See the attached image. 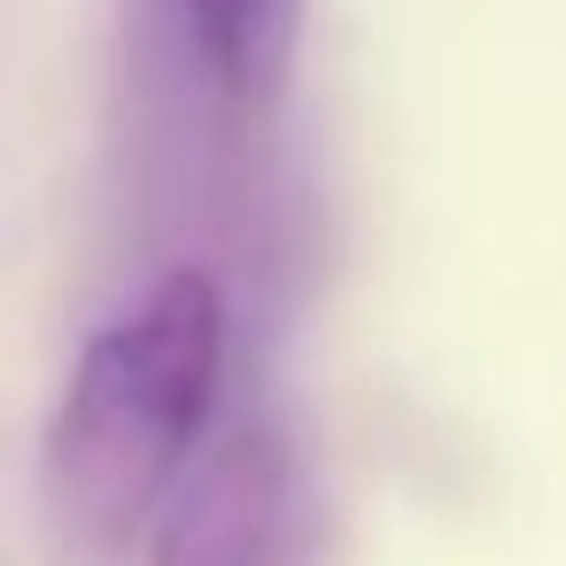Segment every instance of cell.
Masks as SVG:
<instances>
[{
	"instance_id": "2",
	"label": "cell",
	"mask_w": 566,
	"mask_h": 566,
	"mask_svg": "<svg viewBox=\"0 0 566 566\" xmlns=\"http://www.w3.org/2000/svg\"><path fill=\"white\" fill-rule=\"evenodd\" d=\"M156 566H311V489L272 419L195 450L156 512Z\"/></svg>"
},
{
	"instance_id": "3",
	"label": "cell",
	"mask_w": 566,
	"mask_h": 566,
	"mask_svg": "<svg viewBox=\"0 0 566 566\" xmlns=\"http://www.w3.org/2000/svg\"><path fill=\"white\" fill-rule=\"evenodd\" d=\"M226 94H272L295 48V0H179Z\"/></svg>"
},
{
	"instance_id": "1",
	"label": "cell",
	"mask_w": 566,
	"mask_h": 566,
	"mask_svg": "<svg viewBox=\"0 0 566 566\" xmlns=\"http://www.w3.org/2000/svg\"><path fill=\"white\" fill-rule=\"evenodd\" d=\"M218 380L226 287L202 264H179L78 349V373L48 427L55 504L94 543H125L148 512H164L171 481L195 465Z\"/></svg>"
}]
</instances>
